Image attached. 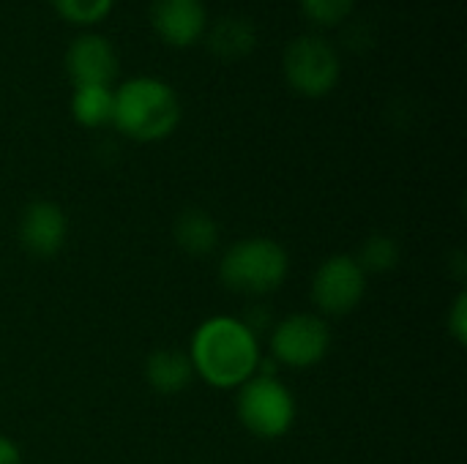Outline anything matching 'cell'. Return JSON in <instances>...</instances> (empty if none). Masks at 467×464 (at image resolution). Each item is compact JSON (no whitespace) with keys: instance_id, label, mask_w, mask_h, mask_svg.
<instances>
[{"instance_id":"cell-11","label":"cell","mask_w":467,"mask_h":464,"mask_svg":"<svg viewBox=\"0 0 467 464\" xmlns=\"http://www.w3.org/2000/svg\"><path fill=\"white\" fill-rule=\"evenodd\" d=\"M145 383L159 397H178L194 383V369L186 350L159 347L145 358Z\"/></svg>"},{"instance_id":"cell-18","label":"cell","mask_w":467,"mask_h":464,"mask_svg":"<svg viewBox=\"0 0 467 464\" xmlns=\"http://www.w3.org/2000/svg\"><path fill=\"white\" fill-rule=\"evenodd\" d=\"M446 334L451 336V342L457 347H465L467 345V293L460 290L449 306V314H446Z\"/></svg>"},{"instance_id":"cell-1","label":"cell","mask_w":467,"mask_h":464,"mask_svg":"<svg viewBox=\"0 0 467 464\" xmlns=\"http://www.w3.org/2000/svg\"><path fill=\"white\" fill-rule=\"evenodd\" d=\"M194 380H202L213 391H238L260 372L263 345L260 336L233 314L205 317L186 347Z\"/></svg>"},{"instance_id":"cell-13","label":"cell","mask_w":467,"mask_h":464,"mask_svg":"<svg viewBox=\"0 0 467 464\" xmlns=\"http://www.w3.org/2000/svg\"><path fill=\"white\" fill-rule=\"evenodd\" d=\"M205 38H208V49L219 60H241L254 52L257 27L246 16L230 14V16H222L219 22H213V27L205 30Z\"/></svg>"},{"instance_id":"cell-16","label":"cell","mask_w":467,"mask_h":464,"mask_svg":"<svg viewBox=\"0 0 467 464\" xmlns=\"http://www.w3.org/2000/svg\"><path fill=\"white\" fill-rule=\"evenodd\" d=\"M52 8L66 19V22H74V25H93V22H101L112 3L115 0H49Z\"/></svg>"},{"instance_id":"cell-2","label":"cell","mask_w":467,"mask_h":464,"mask_svg":"<svg viewBox=\"0 0 467 464\" xmlns=\"http://www.w3.org/2000/svg\"><path fill=\"white\" fill-rule=\"evenodd\" d=\"M183 118L175 88L159 77H131L112 90V126L134 142L167 139Z\"/></svg>"},{"instance_id":"cell-19","label":"cell","mask_w":467,"mask_h":464,"mask_svg":"<svg viewBox=\"0 0 467 464\" xmlns=\"http://www.w3.org/2000/svg\"><path fill=\"white\" fill-rule=\"evenodd\" d=\"M0 464H25L22 449L8 435H0Z\"/></svg>"},{"instance_id":"cell-3","label":"cell","mask_w":467,"mask_h":464,"mask_svg":"<svg viewBox=\"0 0 467 464\" xmlns=\"http://www.w3.org/2000/svg\"><path fill=\"white\" fill-rule=\"evenodd\" d=\"M219 282L246 298H265L276 293L290 276V252L268 235H249L233 241L216 265Z\"/></svg>"},{"instance_id":"cell-6","label":"cell","mask_w":467,"mask_h":464,"mask_svg":"<svg viewBox=\"0 0 467 464\" xmlns=\"http://www.w3.org/2000/svg\"><path fill=\"white\" fill-rule=\"evenodd\" d=\"M282 71L296 93L306 98H323L339 85L342 57L337 46L323 36L304 33L285 46Z\"/></svg>"},{"instance_id":"cell-7","label":"cell","mask_w":467,"mask_h":464,"mask_svg":"<svg viewBox=\"0 0 467 464\" xmlns=\"http://www.w3.org/2000/svg\"><path fill=\"white\" fill-rule=\"evenodd\" d=\"M367 287H369V276L364 273L358 260L353 254L342 252V254L326 257L315 268L312 284H309V298L320 317H326V320L348 317L364 304Z\"/></svg>"},{"instance_id":"cell-9","label":"cell","mask_w":467,"mask_h":464,"mask_svg":"<svg viewBox=\"0 0 467 464\" xmlns=\"http://www.w3.org/2000/svg\"><path fill=\"white\" fill-rule=\"evenodd\" d=\"M63 66H66V74L74 88H79V85H107L109 88L112 79L118 77L120 60H118V49L112 46L109 38L88 30L68 41Z\"/></svg>"},{"instance_id":"cell-8","label":"cell","mask_w":467,"mask_h":464,"mask_svg":"<svg viewBox=\"0 0 467 464\" xmlns=\"http://www.w3.org/2000/svg\"><path fill=\"white\" fill-rule=\"evenodd\" d=\"M16 238L27 254L49 260L60 254L68 241V216L52 200H33L19 213Z\"/></svg>"},{"instance_id":"cell-14","label":"cell","mask_w":467,"mask_h":464,"mask_svg":"<svg viewBox=\"0 0 467 464\" xmlns=\"http://www.w3.org/2000/svg\"><path fill=\"white\" fill-rule=\"evenodd\" d=\"M71 115L85 129H99L112 120V88L79 85L71 93Z\"/></svg>"},{"instance_id":"cell-4","label":"cell","mask_w":467,"mask_h":464,"mask_svg":"<svg viewBox=\"0 0 467 464\" xmlns=\"http://www.w3.org/2000/svg\"><path fill=\"white\" fill-rule=\"evenodd\" d=\"M235 418L257 440H282L298 418L296 394L276 375L257 372L235 391Z\"/></svg>"},{"instance_id":"cell-10","label":"cell","mask_w":467,"mask_h":464,"mask_svg":"<svg viewBox=\"0 0 467 464\" xmlns=\"http://www.w3.org/2000/svg\"><path fill=\"white\" fill-rule=\"evenodd\" d=\"M150 25L172 46H192L208 30L205 0H150Z\"/></svg>"},{"instance_id":"cell-17","label":"cell","mask_w":467,"mask_h":464,"mask_svg":"<svg viewBox=\"0 0 467 464\" xmlns=\"http://www.w3.org/2000/svg\"><path fill=\"white\" fill-rule=\"evenodd\" d=\"M301 8L306 19H312L315 25L331 27V25L345 22L353 14L356 0H301Z\"/></svg>"},{"instance_id":"cell-12","label":"cell","mask_w":467,"mask_h":464,"mask_svg":"<svg viewBox=\"0 0 467 464\" xmlns=\"http://www.w3.org/2000/svg\"><path fill=\"white\" fill-rule=\"evenodd\" d=\"M172 238L178 249L186 252L189 257H208L219 249L222 230L213 213L202 208H186L183 213H178L172 224Z\"/></svg>"},{"instance_id":"cell-15","label":"cell","mask_w":467,"mask_h":464,"mask_svg":"<svg viewBox=\"0 0 467 464\" xmlns=\"http://www.w3.org/2000/svg\"><path fill=\"white\" fill-rule=\"evenodd\" d=\"M353 257L358 260V265L364 268L367 276H386V273L397 271V265L402 260V246L389 232H372L364 238L358 254H353Z\"/></svg>"},{"instance_id":"cell-5","label":"cell","mask_w":467,"mask_h":464,"mask_svg":"<svg viewBox=\"0 0 467 464\" xmlns=\"http://www.w3.org/2000/svg\"><path fill=\"white\" fill-rule=\"evenodd\" d=\"M334 334L317 312H293L268 328V356L276 369H312L331 353Z\"/></svg>"}]
</instances>
